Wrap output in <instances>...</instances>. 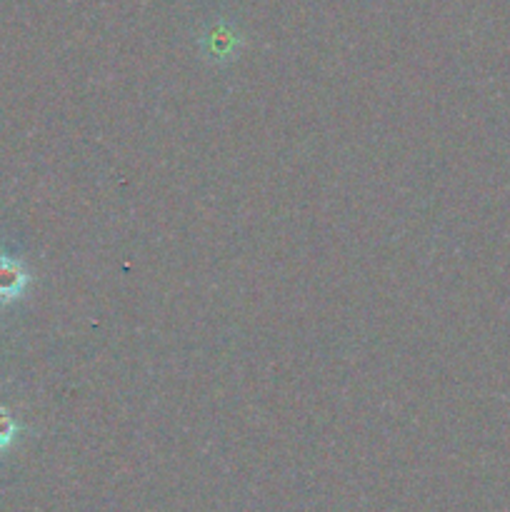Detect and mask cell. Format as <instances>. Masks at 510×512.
Returning <instances> with one entry per match:
<instances>
[{"label": "cell", "mask_w": 510, "mask_h": 512, "mask_svg": "<svg viewBox=\"0 0 510 512\" xmlns=\"http://www.w3.org/2000/svg\"><path fill=\"white\" fill-rule=\"evenodd\" d=\"M240 45H243V38L225 20L208 25L205 33L200 35V50H203V55L210 63H228V60H233L238 55Z\"/></svg>", "instance_id": "obj_1"}, {"label": "cell", "mask_w": 510, "mask_h": 512, "mask_svg": "<svg viewBox=\"0 0 510 512\" xmlns=\"http://www.w3.org/2000/svg\"><path fill=\"white\" fill-rule=\"evenodd\" d=\"M18 433H20V425L15 423L13 415H10L5 408H0V453H5V450L13 445L15 435Z\"/></svg>", "instance_id": "obj_3"}, {"label": "cell", "mask_w": 510, "mask_h": 512, "mask_svg": "<svg viewBox=\"0 0 510 512\" xmlns=\"http://www.w3.org/2000/svg\"><path fill=\"white\" fill-rule=\"evenodd\" d=\"M30 273L18 258L0 255V305L15 303L28 290Z\"/></svg>", "instance_id": "obj_2"}]
</instances>
